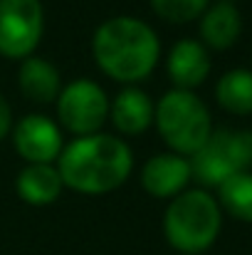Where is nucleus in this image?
<instances>
[{
	"label": "nucleus",
	"mask_w": 252,
	"mask_h": 255,
	"mask_svg": "<svg viewBox=\"0 0 252 255\" xmlns=\"http://www.w3.org/2000/svg\"><path fill=\"white\" fill-rule=\"evenodd\" d=\"M57 119L60 124L77 136L99 134L109 119V97L94 80H72L62 85L57 94Z\"/></svg>",
	"instance_id": "nucleus-6"
},
{
	"label": "nucleus",
	"mask_w": 252,
	"mask_h": 255,
	"mask_svg": "<svg viewBox=\"0 0 252 255\" xmlns=\"http://www.w3.org/2000/svg\"><path fill=\"white\" fill-rule=\"evenodd\" d=\"M91 55L106 77L129 87L154 72L161 57V40L149 22L116 15L94 30Z\"/></svg>",
	"instance_id": "nucleus-1"
},
{
	"label": "nucleus",
	"mask_w": 252,
	"mask_h": 255,
	"mask_svg": "<svg viewBox=\"0 0 252 255\" xmlns=\"http://www.w3.org/2000/svg\"><path fill=\"white\" fill-rule=\"evenodd\" d=\"M190 161L173 151L156 154L141 166V186L156 198H175L190 183Z\"/></svg>",
	"instance_id": "nucleus-10"
},
{
	"label": "nucleus",
	"mask_w": 252,
	"mask_h": 255,
	"mask_svg": "<svg viewBox=\"0 0 252 255\" xmlns=\"http://www.w3.org/2000/svg\"><path fill=\"white\" fill-rule=\"evenodd\" d=\"M45 32L40 0H0V55L25 60L35 52Z\"/></svg>",
	"instance_id": "nucleus-7"
},
{
	"label": "nucleus",
	"mask_w": 252,
	"mask_h": 255,
	"mask_svg": "<svg viewBox=\"0 0 252 255\" xmlns=\"http://www.w3.org/2000/svg\"><path fill=\"white\" fill-rule=\"evenodd\" d=\"M12 127H15V122H12V107H10V102L0 94V141L12 131Z\"/></svg>",
	"instance_id": "nucleus-18"
},
{
	"label": "nucleus",
	"mask_w": 252,
	"mask_h": 255,
	"mask_svg": "<svg viewBox=\"0 0 252 255\" xmlns=\"http://www.w3.org/2000/svg\"><path fill=\"white\" fill-rule=\"evenodd\" d=\"M10 134L17 156H22L27 164H52L65 149L62 129L45 114L22 117Z\"/></svg>",
	"instance_id": "nucleus-8"
},
{
	"label": "nucleus",
	"mask_w": 252,
	"mask_h": 255,
	"mask_svg": "<svg viewBox=\"0 0 252 255\" xmlns=\"http://www.w3.org/2000/svg\"><path fill=\"white\" fill-rule=\"evenodd\" d=\"M62 178L55 164H27L15 178L17 196L30 206H50L62 193Z\"/></svg>",
	"instance_id": "nucleus-14"
},
{
	"label": "nucleus",
	"mask_w": 252,
	"mask_h": 255,
	"mask_svg": "<svg viewBox=\"0 0 252 255\" xmlns=\"http://www.w3.org/2000/svg\"><path fill=\"white\" fill-rule=\"evenodd\" d=\"M17 85L20 92L35 102V104H50L57 99L60 89H62V77H60V70L45 60V57H37V55H30L20 62V70H17Z\"/></svg>",
	"instance_id": "nucleus-13"
},
{
	"label": "nucleus",
	"mask_w": 252,
	"mask_h": 255,
	"mask_svg": "<svg viewBox=\"0 0 252 255\" xmlns=\"http://www.w3.org/2000/svg\"><path fill=\"white\" fill-rule=\"evenodd\" d=\"M154 99L134 85L119 89L116 97L109 99V119L121 134H144L154 124Z\"/></svg>",
	"instance_id": "nucleus-11"
},
{
	"label": "nucleus",
	"mask_w": 252,
	"mask_h": 255,
	"mask_svg": "<svg viewBox=\"0 0 252 255\" xmlns=\"http://www.w3.org/2000/svg\"><path fill=\"white\" fill-rule=\"evenodd\" d=\"M151 10L173 25H185L193 20H200V15L208 10L210 0H149Z\"/></svg>",
	"instance_id": "nucleus-17"
},
{
	"label": "nucleus",
	"mask_w": 252,
	"mask_h": 255,
	"mask_svg": "<svg viewBox=\"0 0 252 255\" xmlns=\"http://www.w3.org/2000/svg\"><path fill=\"white\" fill-rule=\"evenodd\" d=\"M166 72L168 80L173 82V89L193 92L210 75V50L193 37L178 40L166 57Z\"/></svg>",
	"instance_id": "nucleus-9"
},
{
	"label": "nucleus",
	"mask_w": 252,
	"mask_h": 255,
	"mask_svg": "<svg viewBox=\"0 0 252 255\" xmlns=\"http://www.w3.org/2000/svg\"><path fill=\"white\" fill-rule=\"evenodd\" d=\"M215 99L218 104L238 117L252 114V70H230L225 72L215 85Z\"/></svg>",
	"instance_id": "nucleus-15"
},
{
	"label": "nucleus",
	"mask_w": 252,
	"mask_h": 255,
	"mask_svg": "<svg viewBox=\"0 0 252 255\" xmlns=\"http://www.w3.org/2000/svg\"><path fill=\"white\" fill-rule=\"evenodd\" d=\"M154 122L168 149L185 159H190L213 134V119L205 102L185 89H170L159 99Z\"/></svg>",
	"instance_id": "nucleus-4"
},
{
	"label": "nucleus",
	"mask_w": 252,
	"mask_h": 255,
	"mask_svg": "<svg viewBox=\"0 0 252 255\" xmlns=\"http://www.w3.org/2000/svg\"><path fill=\"white\" fill-rule=\"evenodd\" d=\"M223 208L205 188H185L170 198L164 213V236L173 251L183 255L205 253L220 236Z\"/></svg>",
	"instance_id": "nucleus-3"
},
{
	"label": "nucleus",
	"mask_w": 252,
	"mask_h": 255,
	"mask_svg": "<svg viewBox=\"0 0 252 255\" xmlns=\"http://www.w3.org/2000/svg\"><path fill=\"white\" fill-rule=\"evenodd\" d=\"M230 2H233V0H230Z\"/></svg>",
	"instance_id": "nucleus-19"
},
{
	"label": "nucleus",
	"mask_w": 252,
	"mask_h": 255,
	"mask_svg": "<svg viewBox=\"0 0 252 255\" xmlns=\"http://www.w3.org/2000/svg\"><path fill=\"white\" fill-rule=\"evenodd\" d=\"M188 161L193 178L203 188H218L230 176L252 171V131L213 129L210 139Z\"/></svg>",
	"instance_id": "nucleus-5"
},
{
	"label": "nucleus",
	"mask_w": 252,
	"mask_h": 255,
	"mask_svg": "<svg viewBox=\"0 0 252 255\" xmlns=\"http://www.w3.org/2000/svg\"><path fill=\"white\" fill-rule=\"evenodd\" d=\"M243 32V15L230 0H218L208 5L200 15V42L208 50H230Z\"/></svg>",
	"instance_id": "nucleus-12"
},
{
	"label": "nucleus",
	"mask_w": 252,
	"mask_h": 255,
	"mask_svg": "<svg viewBox=\"0 0 252 255\" xmlns=\"http://www.w3.org/2000/svg\"><path fill=\"white\" fill-rule=\"evenodd\" d=\"M131 169L134 154L129 144L104 131L77 136L57 159L62 186L86 196H101L119 188L131 176Z\"/></svg>",
	"instance_id": "nucleus-2"
},
{
	"label": "nucleus",
	"mask_w": 252,
	"mask_h": 255,
	"mask_svg": "<svg viewBox=\"0 0 252 255\" xmlns=\"http://www.w3.org/2000/svg\"><path fill=\"white\" fill-rule=\"evenodd\" d=\"M218 203L233 218L252 223V171L235 173L218 186Z\"/></svg>",
	"instance_id": "nucleus-16"
}]
</instances>
